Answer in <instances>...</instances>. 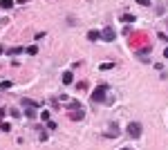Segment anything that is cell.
<instances>
[{"label": "cell", "instance_id": "cell-1", "mask_svg": "<svg viewBox=\"0 0 168 150\" xmlns=\"http://www.w3.org/2000/svg\"><path fill=\"white\" fill-rule=\"evenodd\" d=\"M106 96H108V85H99V88L92 92V101H94V103L106 101Z\"/></svg>", "mask_w": 168, "mask_h": 150}, {"label": "cell", "instance_id": "cell-2", "mask_svg": "<svg viewBox=\"0 0 168 150\" xmlns=\"http://www.w3.org/2000/svg\"><path fill=\"white\" fill-rule=\"evenodd\" d=\"M141 132H143L141 123H137V121H132V123H128V135L132 137V139H139V137H141Z\"/></svg>", "mask_w": 168, "mask_h": 150}, {"label": "cell", "instance_id": "cell-3", "mask_svg": "<svg viewBox=\"0 0 168 150\" xmlns=\"http://www.w3.org/2000/svg\"><path fill=\"white\" fill-rule=\"evenodd\" d=\"M103 137H106V139H114V137H119V125L117 123H110V128L103 132Z\"/></svg>", "mask_w": 168, "mask_h": 150}, {"label": "cell", "instance_id": "cell-4", "mask_svg": "<svg viewBox=\"0 0 168 150\" xmlns=\"http://www.w3.org/2000/svg\"><path fill=\"white\" fill-rule=\"evenodd\" d=\"M101 38H103V40H108V43H112V40L117 38V34H114L112 27H106V29H103V34H101Z\"/></svg>", "mask_w": 168, "mask_h": 150}, {"label": "cell", "instance_id": "cell-5", "mask_svg": "<svg viewBox=\"0 0 168 150\" xmlns=\"http://www.w3.org/2000/svg\"><path fill=\"white\" fill-rule=\"evenodd\" d=\"M74 121H81V119H85V112L83 110H72V114H69Z\"/></svg>", "mask_w": 168, "mask_h": 150}, {"label": "cell", "instance_id": "cell-6", "mask_svg": "<svg viewBox=\"0 0 168 150\" xmlns=\"http://www.w3.org/2000/svg\"><path fill=\"white\" fill-rule=\"evenodd\" d=\"M72 81H74V74H72V72H65V74H63V83H65V85H69Z\"/></svg>", "mask_w": 168, "mask_h": 150}, {"label": "cell", "instance_id": "cell-7", "mask_svg": "<svg viewBox=\"0 0 168 150\" xmlns=\"http://www.w3.org/2000/svg\"><path fill=\"white\" fill-rule=\"evenodd\" d=\"M22 52H25V49H22V47H11V49L7 52V54L11 56V58H14V56H18V54H22Z\"/></svg>", "mask_w": 168, "mask_h": 150}, {"label": "cell", "instance_id": "cell-8", "mask_svg": "<svg viewBox=\"0 0 168 150\" xmlns=\"http://www.w3.org/2000/svg\"><path fill=\"white\" fill-rule=\"evenodd\" d=\"M0 7L2 9H11L14 7V0H0Z\"/></svg>", "mask_w": 168, "mask_h": 150}, {"label": "cell", "instance_id": "cell-9", "mask_svg": "<svg viewBox=\"0 0 168 150\" xmlns=\"http://www.w3.org/2000/svg\"><path fill=\"white\" fill-rule=\"evenodd\" d=\"M88 38H90V40H99V38H101V34L92 29V32H88Z\"/></svg>", "mask_w": 168, "mask_h": 150}, {"label": "cell", "instance_id": "cell-10", "mask_svg": "<svg viewBox=\"0 0 168 150\" xmlns=\"http://www.w3.org/2000/svg\"><path fill=\"white\" fill-rule=\"evenodd\" d=\"M121 20H123V22H135V16H132V14H126V16H121Z\"/></svg>", "mask_w": 168, "mask_h": 150}, {"label": "cell", "instance_id": "cell-11", "mask_svg": "<svg viewBox=\"0 0 168 150\" xmlns=\"http://www.w3.org/2000/svg\"><path fill=\"white\" fill-rule=\"evenodd\" d=\"M25 52H27V54H32V56H34V54H38V47H36V45H29V47H27Z\"/></svg>", "mask_w": 168, "mask_h": 150}, {"label": "cell", "instance_id": "cell-12", "mask_svg": "<svg viewBox=\"0 0 168 150\" xmlns=\"http://www.w3.org/2000/svg\"><path fill=\"white\" fill-rule=\"evenodd\" d=\"M112 67H114V63H101L99 70H112Z\"/></svg>", "mask_w": 168, "mask_h": 150}, {"label": "cell", "instance_id": "cell-13", "mask_svg": "<svg viewBox=\"0 0 168 150\" xmlns=\"http://www.w3.org/2000/svg\"><path fill=\"white\" fill-rule=\"evenodd\" d=\"M79 108H81V103H76V101H72V103H69V105H67V110H79Z\"/></svg>", "mask_w": 168, "mask_h": 150}, {"label": "cell", "instance_id": "cell-14", "mask_svg": "<svg viewBox=\"0 0 168 150\" xmlns=\"http://www.w3.org/2000/svg\"><path fill=\"white\" fill-rule=\"evenodd\" d=\"M0 88H2V90H9V88H11V81H2V83H0Z\"/></svg>", "mask_w": 168, "mask_h": 150}, {"label": "cell", "instance_id": "cell-15", "mask_svg": "<svg viewBox=\"0 0 168 150\" xmlns=\"http://www.w3.org/2000/svg\"><path fill=\"white\" fill-rule=\"evenodd\" d=\"M40 119H43V121H49V112L43 110V112H40Z\"/></svg>", "mask_w": 168, "mask_h": 150}, {"label": "cell", "instance_id": "cell-16", "mask_svg": "<svg viewBox=\"0 0 168 150\" xmlns=\"http://www.w3.org/2000/svg\"><path fill=\"white\" fill-rule=\"evenodd\" d=\"M11 117H14V119H18V117H20V110H16V108H11Z\"/></svg>", "mask_w": 168, "mask_h": 150}, {"label": "cell", "instance_id": "cell-17", "mask_svg": "<svg viewBox=\"0 0 168 150\" xmlns=\"http://www.w3.org/2000/svg\"><path fill=\"white\" fill-rule=\"evenodd\" d=\"M0 128H2V132H9V130H11V125H9V123H2Z\"/></svg>", "mask_w": 168, "mask_h": 150}, {"label": "cell", "instance_id": "cell-18", "mask_svg": "<svg viewBox=\"0 0 168 150\" xmlns=\"http://www.w3.org/2000/svg\"><path fill=\"white\" fill-rule=\"evenodd\" d=\"M137 2H139V5H143V7H148V5H150V0H137Z\"/></svg>", "mask_w": 168, "mask_h": 150}, {"label": "cell", "instance_id": "cell-19", "mask_svg": "<svg viewBox=\"0 0 168 150\" xmlns=\"http://www.w3.org/2000/svg\"><path fill=\"white\" fill-rule=\"evenodd\" d=\"M161 38H164V40H168V34H161Z\"/></svg>", "mask_w": 168, "mask_h": 150}, {"label": "cell", "instance_id": "cell-20", "mask_svg": "<svg viewBox=\"0 0 168 150\" xmlns=\"http://www.w3.org/2000/svg\"><path fill=\"white\" fill-rule=\"evenodd\" d=\"M164 56H166V58H168V47H166V49H164Z\"/></svg>", "mask_w": 168, "mask_h": 150}, {"label": "cell", "instance_id": "cell-21", "mask_svg": "<svg viewBox=\"0 0 168 150\" xmlns=\"http://www.w3.org/2000/svg\"><path fill=\"white\" fill-rule=\"evenodd\" d=\"M121 150H132V148H121Z\"/></svg>", "mask_w": 168, "mask_h": 150}, {"label": "cell", "instance_id": "cell-22", "mask_svg": "<svg viewBox=\"0 0 168 150\" xmlns=\"http://www.w3.org/2000/svg\"><path fill=\"white\" fill-rule=\"evenodd\" d=\"M2 52H5V49H2V47H0V54H2Z\"/></svg>", "mask_w": 168, "mask_h": 150}]
</instances>
